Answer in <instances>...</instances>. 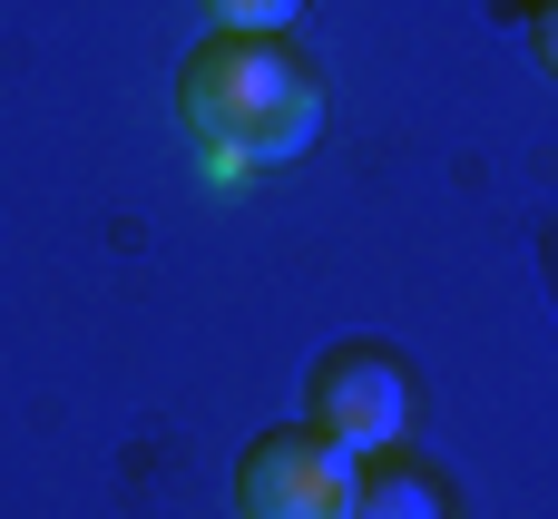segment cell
<instances>
[{"label": "cell", "mask_w": 558, "mask_h": 519, "mask_svg": "<svg viewBox=\"0 0 558 519\" xmlns=\"http://www.w3.org/2000/svg\"><path fill=\"white\" fill-rule=\"evenodd\" d=\"M412 412H422V383H412V363H402L392 343H333V353H314V373H304V422H314L324 442H343L353 461L402 451V442H412Z\"/></svg>", "instance_id": "obj_2"}, {"label": "cell", "mask_w": 558, "mask_h": 519, "mask_svg": "<svg viewBox=\"0 0 558 519\" xmlns=\"http://www.w3.org/2000/svg\"><path fill=\"white\" fill-rule=\"evenodd\" d=\"M294 10H304V0H206L216 29H294Z\"/></svg>", "instance_id": "obj_5"}, {"label": "cell", "mask_w": 558, "mask_h": 519, "mask_svg": "<svg viewBox=\"0 0 558 519\" xmlns=\"http://www.w3.org/2000/svg\"><path fill=\"white\" fill-rule=\"evenodd\" d=\"M363 491V461L343 442H324L314 422H284V432H255L235 481H226V510L235 519H353Z\"/></svg>", "instance_id": "obj_3"}, {"label": "cell", "mask_w": 558, "mask_h": 519, "mask_svg": "<svg viewBox=\"0 0 558 519\" xmlns=\"http://www.w3.org/2000/svg\"><path fill=\"white\" fill-rule=\"evenodd\" d=\"M177 118L196 147H226L245 167H284L324 128V69L284 29H206L177 69Z\"/></svg>", "instance_id": "obj_1"}, {"label": "cell", "mask_w": 558, "mask_h": 519, "mask_svg": "<svg viewBox=\"0 0 558 519\" xmlns=\"http://www.w3.org/2000/svg\"><path fill=\"white\" fill-rule=\"evenodd\" d=\"M530 49H539V69L558 79V0H539V10H530Z\"/></svg>", "instance_id": "obj_6"}, {"label": "cell", "mask_w": 558, "mask_h": 519, "mask_svg": "<svg viewBox=\"0 0 558 519\" xmlns=\"http://www.w3.org/2000/svg\"><path fill=\"white\" fill-rule=\"evenodd\" d=\"M353 519H451V491H441L432 461L373 451V461H363V491H353Z\"/></svg>", "instance_id": "obj_4"}]
</instances>
